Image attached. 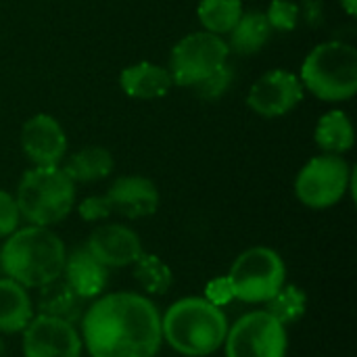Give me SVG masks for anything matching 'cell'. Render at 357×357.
<instances>
[{
	"mask_svg": "<svg viewBox=\"0 0 357 357\" xmlns=\"http://www.w3.org/2000/svg\"><path fill=\"white\" fill-rule=\"evenodd\" d=\"M243 13L241 0H201L197 8L203 29L218 36L230 33Z\"/></svg>",
	"mask_w": 357,
	"mask_h": 357,
	"instance_id": "cell-22",
	"label": "cell"
},
{
	"mask_svg": "<svg viewBox=\"0 0 357 357\" xmlns=\"http://www.w3.org/2000/svg\"><path fill=\"white\" fill-rule=\"evenodd\" d=\"M65 253L63 241L46 226L17 228L0 249V268L21 287L40 289L61 278Z\"/></svg>",
	"mask_w": 357,
	"mask_h": 357,
	"instance_id": "cell-2",
	"label": "cell"
},
{
	"mask_svg": "<svg viewBox=\"0 0 357 357\" xmlns=\"http://www.w3.org/2000/svg\"><path fill=\"white\" fill-rule=\"evenodd\" d=\"M21 149L33 165H59L67 153L65 130L52 115L38 113L21 128Z\"/></svg>",
	"mask_w": 357,
	"mask_h": 357,
	"instance_id": "cell-12",
	"label": "cell"
},
{
	"mask_svg": "<svg viewBox=\"0 0 357 357\" xmlns=\"http://www.w3.org/2000/svg\"><path fill=\"white\" fill-rule=\"evenodd\" d=\"M134 278L151 295H165L174 284L169 266L153 253H142L134 261Z\"/></svg>",
	"mask_w": 357,
	"mask_h": 357,
	"instance_id": "cell-23",
	"label": "cell"
},
{
	"mask_svg": "<svg viewBox=\"0 0 357 357\" xmlns=\"http://www.w3.org/2000/svg\"><path fill=\"white\" fill-rule=\"evenodd\" d=\"M77 213L84 222H100V220H107L109 215H113V209H111L107 195H100V197L84 199L77 207Z\"/></svg>",
	"mask_w": 357,
	"mask_h": 357,
	"instance_id": "cell-28",
	"label": "cell"
},
{
	"mask_svg": "<svg viewBox=\"0 0 357 357\" xmlns=\"http://www.w3.org/2000/svg\"><path fill=\"white\" fill-rule=\"evenodd\" d=\"M341 6H343V10H345L349 17H356L357 0H341Z\"/></svg>",
	"mask_w": 357,
	"mask_h": 357,
	"instance_id": "cell-31",
	"label": "cell"
},
{
	"mask_svg": "<svg viewBox=\"0 0 357 357\" xmlns=\"http://www.w3.org/2000/svg\"><path fill=\"white\" fill-rule=\"evenodd\" d=\"M15 201L25 222L48 228L71 213L75 182L61 165H33L23 174Z\"/></svg>",
	"mask_w": 357,
	"mask_h": 357,
	"instance_id": "cell-4",
	"label": "cell"
},
{
	"mask_svg": "<svg viewBox=\"0 0 357 357\" xmlns=\"http://www.w3.org/2000/svg\"><path fill=\"white\" fill-rule=\"evenodd\" d=\"M84 301L65 280L56 278L44 287H40L38 295V310L42 316H52L65 322H75L84 314Z\"/></svg>",
	"mask_w": 357,
	"mask_h": 357,
	"instance_id": "cell-18",
	"label": "cell"
},
{
	"mask_svg": "<svg viewBox=\"0 0 357 357\" xmlns=\"http://www.w3.org/2000/svg\"><path fill=\"white\" fill-rule=\"evenodd\" d=\"M61 276L82 299H94L105 291L109 282V268L94 259V255L84 245L65 253Z\"/></svg>",
	"mask_w": 357,
	"mask_h": 357,
	"instance_id": "cell-15",
	"label": "cell"
},
{
	"mask_svg": "<svg viewBox=\"0 0 357 357\" xmlns=\"http://www.w3.org/2000/svg\"><path fill=\"white\" fill-rule=\"evenodd\" d=\"M284 278L287 268L282 257L270 247H253L234 259L226 282L232 299H241L245 303H266L282 289Z\"/></svg>",
	"mask_w": 357,
	"mask_h": 357,
	"instance_id": "cell-6",
	"label": "cell"
},
{
	"mask_svg": "<svg viewBox=\"0 0 357 357\" xmlns=\"http://www.w3.org/2000/svg\"><path fill=\"white\" fill-rule=\"evenodd\" d=\"M307 307V295L297 284H282V289L266 301V312L274 316L282 326L295 324L303 318Z\"/></svg>",
	"mask_w": 357,
	"mask_h": 357,
	"instance_id": "cell-24",
	"label": "cell"
},
{
	"mask_svg": "<svg viewBox=\"0 0 357 357\" xmlns=\"http://www.w3.org/2000/svg\"><path fill=\"white\" fill-rule=\"evenodd\" d=\"M228 42L211 31H195L184 36L169 56V73L178 86H197L211 73L222 69L228 61Z\"/></svg>",
	"mask_w": 357,
	"mask_h": 357,
	"instance_id": "cell-7",
	"label": "cell"
},
{
	"mask_svg": "<svg viewBox=\"0 0 357 357\" xmlns=\"http://www.w3.org/2000/svg\"><path fill=\"white\" fill-rule=\"evenodd\" d=\"M303 84L299 75L287 69H272L264 73L249 90L247 105L253 113L274 119L291 113L303 98Z\"/></svg>",
	"mask_w": 357,
	"mask_h": 357,
	"instance_id": "cell-10",
	"label": "cell"
},
{
	"mask_svg": "<svg viewBox=\"0 0 357 357\" xmlns=\"http://www.w3.org/2000/svg\"><path fill=\"white\" fill-rule=\"evenodd\" d=\"M86 249L105 268L134 266V261L144 253L140 236L121 224H105L94 228L86 241Z\"/></svg>",
	"mask_w": 357,
	"mask_h": 357,
	"instance_id": "cell-13",
	"label": "cell"
},
{
	"mask_svg": "<svg viewBox=\"0 0 357 357\" xmlns=\"http://www.w3.org/2000/svg\"><path fill=\"white\" fill-rule=\"evenodd\" d=\"M224 312L203 297L176 301L161 318V335L172 349L186 357L215 354L228 335Z\"/></svg>",
	"mask_w": 357,
	"mask_h": 357,
	"instance_id": "cell-3",
	"label": "cell"
},
{
	"mask_svg": "<svg viewBox=\"0 0 357 357\" xmlns=\"http://www.w3.org/2000/svg\"><path fill=\"white\" fill-rule=\"evenodd\" d=\"M354 186V172L341 155H318L310 159L295 180L297 199L312 209H328L337 205L347 188Z\"/></svg>",
	"mask_w": 357,
	"mask_h": 357,
	"instance_id": "cell-8",
	"label": "cell"
},
{
	"mask_svg": "<svg viewBox=\"0 0 357 357\" xmlns=\"http://www.w3.org/2000/svg\"><path fill=\"white\" fill-rule=\"evenodd\" d=\"M82 339L71 322L38 316L23 331L25 357H79Z\"/></svg>",
	"mask_w": 357,
	"mask_h": 357,
	"instance_id": "cell-11",
	"label": "cell"
},
{
	"mask_svg": "<svg viewBox=\"0 0 357 357\" xmlns=\"http://www.w3.org/2000/svg\"><path fill=\"white\" fill-rule=\"evenodd\" d=\"M303 8H305V15L312 19V21H316L318 17H320V2L318 0H305V4H303Z\"/></svg>",
	"mask_w": 357,
	"mask_h": 357,
	"instance_id": "cell-30",
	"label": "cell"
},
{
	"mask_svg": "<svg viewBox=\"0 0 357 357\" xmlns=\"http://www.w3.org/2000/svg\"><path fill=\"white\" fill-rule=\"evenodd\" d=\"M119 86L130 98L155 100V98H163L172 90L174 79L167 67H161L151 61H140L121 71Z\"/></svg>",
	"mask_w": 357,
	"mask_h": 357,
	"instance_id": "cell-16",
	"label": "cell"
},
{
	"mask_svg": "<svg viewBox=\"0 0 357 357\" xmlns=\"http://www.w3.org/2000/svg\"><path fill=\"white\" fill-rule=\"evenodd\" d=\"M21 222V213L13 195L0 188V238L10 236Z\"/></svg>",
	"mask_w": 357,
	"mask_h": 357,
	"instance_id": "cell-27",
	"label": "cell"
},
{
	"mask_svg": "<svg viewBox=\"0 0 357 357\" xmlns=\"http://www.w3.org/2000/svg\"><path fill=\"white\" fill-rule=\"evenodd\" d=\"M303 88L326 102H343L357 92V50L341 40L318 44L303 61Z\"/></svg>",
	"mask_w": 357,
	"mask_h": 357,
	"instance_id": "cell-5",
	"label": "cell"
},
{
	"mask_svg": "<svg viewBox=\"0 0 357 357\" xmlns=\"http://www.w3.org/2000/svg\"><path fill=\"white\" fill-rule=\"evenodd\" d=\"M207 301H211L213 305H222V303H228L232 299V293H230V287L226 282V278H218L213 282H209L207 287Z\"/></svg>",
	"mask_w": 357,
	"mask_h": 357,
	"instance_id": "cell-29",
	"label": "cell"
},
{
	"mask_svg": "<svg viewBox=\"0 0 357 357\" xmlns=\"http://www.w3.org/2000/svg\"><path fill=\"white\" fill-rule=\"evenodd\" d=\"M266 17L272 25V29L278 31H293L301 17V6L293 0H272Z\"/></svg>",
	"mask_w": 357,
	"mask_h": 357,
	"instance_id": "cell-25",
	"label": "cell"
},
{
	"mask_svg": "<svg viewBox=\"0 0 357 357\" xmlns=\"http://www.w3.org/2000/svg\"><path fill=\"white\" fill-rule=\"evenodd\" d=\"M115 167V159L105 146H84L75 155H71L65 163V174L73 182H98L107 178Z\"/></svg>",
	"mask_w": 357,
	"mask_h": 357,
	"instance_id": "cell-20",
	"label": "cell"
},
{
	"mask_svg": "<svg viewBox=\"0 0 357 357\" xmlns=\"http://www.w3.org/2000/svg\"><path fill=\"white\" fill-rule=\"evenodd\" d=\"M33 318L31 299L19 282L13 278H0V333H23Z\"/></svg>",
	"mask_w": 357,
	"mask_h": 357,
	"instance_id": "cell-17",
	"label": "cell"
},
{
	"mask_svg": "<svg viewBox=\"0 0 357 357\" xmlns=\"http://www.w3.org/2000/svg\"><path fill=\"white\" fill-rule=\"evenodd\" d=\"M90 357H155L161 349V316L136 293H111L82 316Z\"/></svg>",
	"mask_w": 357,
	"mask_h": 357,
	"instance_id": "cell-1",
	"label": "cell"
},
{
	"mask_svg": "<svg viewBox=\"0 0 357 357\" xmlns=\"http://www.w3.org/2000/svg\"><path fill=\"white\" fill-rule=\"evenodd\" d=\"M232 84V69L228 65H224L222 69H218L215 73H211L207 79H203L201 84H197V92L201 98L205 100H215L220 98Z\"/></svg>",
	"mask_w": 357,
	"mask_h": 357,
	"instance_id": "cell-26",
	"label": "cell"
},
{
	"mask_svg": "<svg viewBox=\"0 0 357 357\" xmlns=\"http://www.w3.org/2000/svg\"><path fill=\"white\" fill-rule=\"evenodd\" d=\"M270 36H272V25L266 13L249 10L243 13L238 23L232 27L228 48H232L238 54H255L266 46Z\"/></svg>",
	"mask_w": 357,
	"mask_h": 357,
	"instance_id": "cell-21",
	"label": "cell"
},
{
	"mask_svg": "<svg viewBox=\"0 0 357 357\" xmlns=\"http://www.w3.org/2000/svg\"><path fill=\"white\" fill-rule=\"evenodd\" d=\"M226 357H284L287 326L266 310L245 314L228 328Z\"/></svg>",
	"mask_w": 357,
	"mask_h": 357,
	"instance_id": "cell-9",
	"label": "cell"
},
{
	"mask_svg": "<svg viewBox=\"0 0 357 357\" xmlns=\"http://www.w3.org/2000/svg\"><path fill=\"white\" fill-rule=\"evenodd\" d=\"M314 138L316 144L331 155H343L347 153L354 142H356V134H354V123L347 117L345 111H328L326 115H322L316 123L314 130Z\"/></svg>",
	"mask_w": 357,
	"mask_h": 357,
	"instance_id": "cell-19",
	"label": "cell"
},
{
	"mask_svg": "<svg viewBox=\"0 0 357 357\" xmlns=\"http://www.w3.org/2000/svg\"><path fill=\"white\" fill-rule=\"evenodd\" d=\"M107 199L113 213H119L128 220L149 218L159 209V190L144 176L117 178L107 190Z\"/></svg>",
	"mask_w": 357,
	"mask_h": 357,
	"instance_id": "cell-14",
	"label": "cell"
},
{
	"mask_svg": "<svg viewBox=\"0 0 357 357\" xmlns=\"http://www.w3.org/2000/svg\"><path fill=\"white\" fill-rule=\"evenodd\" d=\"M4 351H6V345H4V341H2V337H0V357L4 356Z\"/></svg>",
	"mask_w": 357,
	"mask_h": 357,
	"instance_id": "cell-32",
	"label": "cell"
}]
</instances>
